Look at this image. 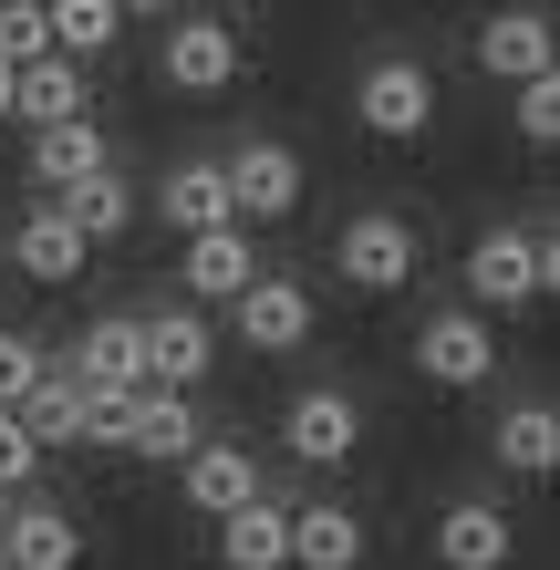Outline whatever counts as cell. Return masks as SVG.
<instances>
[{
	"instance_id": "5",
	"label": "cell",
	"mask_w": 560,
	"mask_h": 570,
	"mask_svg": "<svg viewBox=\"0 0 560 570\" xmlns=\"http://www.w3.org/2000/svg\"><path fill=\"white\" fill-rule=\"evenodd\" d=\"M415 374L436 394H468L499 374V332H488V312H425L415 322Z\"/></svg>"
},
{
	"instance_id": "18",
	"label": "cell",
	"mask_w": 560,
	"mask_h": 570,
	"mask_svg": "<svg viewBox=\"0 0 560 570\" xmlns=\"http://www.w3.org/2000/svg\"><path fill=\"white\" fill-rule=\"evenodd\" d=\"M259 271V249H249V228L239 218H218V228H197L187 239V259H177V281H187V301H228Z\"/></svg>"
},
{
	"instance_id": "20",
	"label": "cell",
	"mask_w": 560,
	"mask_h": 570,
	"mask_svg": "<svg viewBox=\"0 0 560 570\" xmlns=\"http://www.w3.org/2000/svg\"><path fill=\"white\" fill-rule=\"evenodd\" d=\"M291 570H364V519L333 509V498L291 509Z\"/></svg>"
},
{
	"instance_id": "24",
	"label": "cell",
	"mask_w": 560,
	"mask_h": 570,
	"mask_svg": "<svg viewBox=\"0 0 560 570\" xmlns=\"http://www.w3.org/2000/svg\"><path fill=\"white\" fill-rule=\"evenodd\" d=\"M62 218L83 228V249H105V239H125V228H136V187H125L115 166H94V177L62 187Z\"/></svg>"
},
{
	"instance_id": "32",
	"label": "cell",
	"mask_w": 560,
	"mask_h": 570,
	"mask_svg": "<svg viewBox=\"0 0 560 570\" xmlns=\"http://www.w3.org/2000/svg\"><path fill=\"white\" fill-rule=\"evenodd\" d=\"M115 11H125V21H167V0H115Z\"/></svg>"
},
{
	"instance_id": "28",
	"label": "cell",
	"mask_w": 560,
	"mask_h": 570,
	"mask_svg": "<svg viewBox=\"0 0 560 570\" xmlns=\"http://www.w3.org/2000/svg\"><path fill=\"white\" fill-rule=\"evenodd\" d=\"M42 456H52V446H42V435H31L11 405H0V488H11V498H21V488H42Z\"/></svg>"
},
{
	"instance_id": "29",
	"label": "cell",
	"mask_w": 560,
	"mask_h": 570,
	"mask_svg": "<svg viewBox=\"0 0 560 570\" xmlns=\"http://www.w3.org/2000/svg\"><path fill=\"white\" fill-rule=\"evenodd\" d=\"M125 405H136V384H83V435L94 446H125Z\"/></svg>"
},
{
	"instance_id": "27",
	"label": "cell",
	"mask_w": 560,
	"mask_h": 570,
	"mask_svg": "<svg viewBox=\"0 0 560 570\" xmlns=\"http://www.w3.org/2000/svg\"><path fill=\"white\" fill-rule=\"evenodd\" d=\"M519 105H509V125H519V146L530 156H550L560 146V73H530V83H509Z\"/></svg>"
},
{
	"instance_id": "22",
	"label": "cell",
	"mask_w": 560,
	"mask_h": 570,
	"mask_svg": "<svg viewBox=\"0 0 560 570\" xmlns=\"http://www.w3.org/2000/svg\"><path fill=\"white\" fill-rule=\"evenodd\" d=\"M73 374H83V384H146V332H136V312H105V322H83V343H73Z\"/></svg>"
},
{
	"instance_id": "25",
	"label": "cell",
	"mask_w": 560,
	"mask_h": 570,
	"mask_svg": "<svg viewBox=\"0 0 560 570\" xmlns=\"http://www.w3.org/2000/svg\"><path fill=\"white\" fill-rule=\"evenodd\" d=\"M11 415L42 435V446H73V435H83V374H73V363H42V374H31V394H21Z\"/></svg>"
},
{
	"instance_id": "35",
	"label": "cell",
	"mask_w": 560,
	"mask_h": 570,
	"mask_svg": "<svg viewBox=\"0 0 560 570\" xmlns=\"http://www.w3.org/2000/svg\"><path fill=\"white\" fill-rule=\"evenodd\" d=\"M31 11H42V0H31Z\"/></svg>"
},
{
	"instance_id": "23",
	"label": "cell",
	"mask_w": 560,
	"mask_h": 570,
	"mask_svg": "<svg viewBox=\"0 0 560 570\" xmlns=\"http://www.w3.org/2000/svg\"><path fill=\"white\" fill-rule=\"evenodd\" d=\"M488 446H499L509 478H550V466H560V415L540 405V394H519V405L499 415V435H488Z\"/></svg>"
},
{
	"instance_id": "13",
	"label": "cell",
	"mask_w": 560,
	"mask_h": 570,
	"mask_svg": "<svg viewBox=\"0 0 560 570\" xmlns=\"http://www.w3.org/2000/svg\"><path fill=\"white\" fill-rule=\"evenodd\" d=\"M94 166H115V146H105V125H94V115L31 125V187H42V197H62L73 177H94Z\"/></svg>"
},
{
	"instance_id": "16",
	"label": "cell",
	"mask_w": 560,
	"mask_h": 570,
	"mask_svg": "<svg viewBox=\"0 0 560 570\" xmlns=\"http://www.w3.org/2000/svg\"><path fill=\"white\" fill-rule=\"evenodd\" d=\"M218 560L228 570H291V509H281L271 488L239 498V509L218 519Z\"/></svg>"
},
{
	"instance_id": "3",
	"label": "cell",
	"mask_w": 560,
	"mask_h": 570,
	"mask_svg": "<svg viewBox=\"0 0 560 570\" xmlns=\"http://www.w3.org/2000/svg\"><path fill=\"white\" fill-rule=\"evenodd\" d=\"M353 115H364V136H384V146L436 136V73H425L415 52H384V62H364V83H353Z\"/></svg>"
},
{
	"instance_id": "7",
	"label": "cell",
	"mask_w": 560,
	"mask_h": 570,
	"mask_svg": "<svg viewBox=\"0 0 560 570\" xmlns=\"http://www.w3.org/2000/svg\"><path fill=\"white\" fill-rule=\"evenodd\" d=\"M228 332H239L249 353H302L312 343V291L281 281V271H249L239 291H228Z\"/></svg>"
},
{
	"instance_id": "34",
	"label": "cell",
	"mask_w": 560,
	"mask_h": 570,
	"mask_svg": "<svg viewBox=\"0 0 560 570\" xmlns=\"http://www.w3.org/2000/svg\"><path fill=\"white\" fill-rule=\"evenodd\" d=\"M0 509H11V488H0Z\"/></svg>"
},
{
	"instance_id": "1",
	"label": "cell",
	"mask_w": 560,
	"mask_h": 570,
	"mask_svg": "<svg viewBox=\"0 0 560 570\" xmlns=\"http://www.w3.org/2000/svg\"><path fill=\"white\" fill-rule=\"evenodd\" d=\"M550 281H560L550 218H530V228H478V239H468V312H530V301H550Z\"/></svg>"
},
{
	"instance_id": "17",
	"label": "cell",
	"mask_w": 560,
	"mask_h": 570,
	"mask_svg": "<svg viewBox=\"0 0 560 570\" xmlns=\"http://www.w3.org/2000/svg\"><path fill=\"white\" fill-rule=\"evenodd\" d=\"M478 73H488V83L550 73V21H540V11H488V21H478Z\"/></svg>"
},
{
	"instance_id": "15",
	"label": "cell",
	"mask_w": 560,
	"mask_h": 570,
	"mask_svg": "<svg viewBox=\"0 0 560 570\" xmlns=\"http://www.w3.org/2000/svg\"><path fill=\"white\" fill-rule=\"evenodd\" d=\"M177 466H187V509H197V519H228L239 498H259V488H271L249 446H208V435H197V446H187Z\"/></svg>"
},
{
	"instance_id": "6",
	"label": "cell",
	"mask_w": 560,
	"mask_h": 570,
	"mask_svg": "<svg viewBox=\"0 0 560 570\" xmlns=\"http://www.w3.org/2000/svg\"><path fill=\"white\" fill-rule=\"evenodd\" d=\"M228 208H239V228H281L291 208H302V156H291L281 136H249V146H228Z\"/></svg>"
},
{
	"instance_id": "30",
	"label": "cell",
	"mask_w": 560,
	"mask_h": 570,
	"mask_svg": "<svg viewBox=\"0 0 560 570\" xmlns=\"http://www.w3.org/2000/svg\"><path fill=\"white\" fill-rule=\"evenodd\" d=\"M31 52H52V31L31 0H0V62H31Z\"/></svg>"
},
{
	"instance_id": "21",
	"label": "cell",
	"mask_w": 560,
	"mask_h": 570,
	"mask_svg": "<svg viewBox=\"0 0 560 570\" xmlns=\"http://www.w3.org/2000/svg\"><path fill=\"white\" fill-rule=\"evenodd\" d=\"M156 208H167V228H177V239H197V228H218V218H239V208H228V166H218V156H187V166H167Z\"/></svg>"
},
{
	"instance_id": "4",
	"label": "cell",
	"mask_w": 560,
	"mask_h": 570,
	"mask_svg": "<svg viewBox=\"0 0 560 570\" xmlns=\"http://www.w3.org/2000/svg\"><path fill=\"white\" fill-rule=\"evenodd\" d=\"M156 83L167 94H228L239 83V31L218 11H167V31H156Z\"/></svg>"
},
{
	"instance_id": "9",
	"label": "cell",
	"mask_w": 560,
	"mask_h": 570,
	"mask_svg": "<svg viewBox=\"0 0 560 570\" xmlns=\"http://www.w3.org/2000/svg\"><path fill=\"white\" fill-rule=\"evenodd\" d=\"M136 332H146V384H197L218 353L208 301H156V312H136Z\"/></svg>"
},
{
	"instance_id": "11",
	"label": "cell",
	"mask_w": 560,
	"mask_h": 570,
	"mask_svg": "<svg viewBox=\"0 0 560 570\" xmlns=\"http://www.w3.org/2000/svg\"><path fill=\"white\" fill-rule=\"evenodd\" d=\"M197 394L187 384H136V405H125V456H156V466H177L197 446Z\"/></svg>"
},
{
	"instance_id": "14",
	"label": "cell",
	"mask_w": 560,
	"mask_h": 570,
	"mask_svg": "<svg viewBox=\"0 0 560 570\" xmlns=\"http://www.w3.org/2000/svg\"><path fill=\"white\" fill-rule=\"evenodd\" d=\"M11 259H21V281H42V291L83 281V228L62 218V197H42V208H21V228H11Z\"/></svg>"
},
{
	"instance_id": "36",
	"label": "cell",
	"mask_w": 560,
	"mask_h": 570,
	"mask_svg": "<svg viewBox=\"0 0 560 570\" xmlns=\"http://www.w3.org/2000/svg\"><path fill=\"white\" fill-rule=\"evenodd\" d=\"M0 570H11V560H0Z\"/></svg>"
},
{
	"instance_id": "19",
	"label": "cell",
	"mask_w": 560,
	"mask_h": 570,
	"mask_svg": "<svg viewBox=\"0 0 560 570\" xmlns=\"http://www.w3.org/2000/svg\"><path fill=\"white\" fill-rule=\"evenodd\" d=\"M11 115H21V125L94 115V105H83V62H73V52H31V62H11Z\"/></svg>"
},
{
	"instance_id": "8",
	"label": "cell",
	"mask_w": 560,
	"mask_h": 570,
	"mask_svg": "<svg viewBox=\"0 0 560 570\" xmlns=\"http://www.w3.org/2000/svg\"><path fill=\"white\" fill-rule=\"evenodd\" d=\"M281 446L302 456V466H353V456H364V405H353L343 384H312V394H291V415H281Z\"/></svg>"
},
{
	"instance_id": "33",
	"label": "cell",
	"mask_w": 560,
	"mask_h": 570,
	"mask_svg": "<svg viewBox=\"0 0 560 570\" xmlns=\"http://www.w3.org/2000/svg\"><path fill=\"white\" fill-rule=\"evenodd\" d=\"M0 115H11V62H0Z\"/></svg>"
},
{
	"instance_id": "31",
	"label": "cell",
	"mask_w": 560,
	"mask_h": 570,
	"mask_svg": "<svg viewBox=\"0 0 560 570\" xmlns=\"http://www.w3.org/2000/svg\"><path fill=\"white\" fill-rule=\"evenodd\" d=\"M31 374H42V343H31V332H0V405H21Z\"/></svg>"
},
{
	"instance_id": "26",
	"label": "cell",
	"mask_w": 560,
	"mask_h": 570,
	"mask_svg": "<svg viewBox=\"0 0 560 570\" xmlns=\"http://www.w3.org/2000/svg\"><path fill=\"white\" fill-rule=\"evenodd\" d=\"M42 31H52V52H73V62H94V52H115V31H125V11H115V0H42Z\"/></svg>"
},
{
	"instance_id": "2",
	"label": "cell",
	"mask_w": 560,
	"mask_h": 570,
	"mask_svg": "<svg viewBox=\"0 0 560 570\" xmlns=\"http://www.w3.org/2000/svg\"><path fill=\"white\" fill-rule=\"evenodd\" d=\"M333 271L353 281V291H405L415 271H425V239H415V218L405 208H353L343 218V239H333Z\"/></svg>"
},
{
	"instance_id": "10",
	"label": "cell",
	"mask_w": 560,
	"mask_h": 570,
	"mask_svg": "<svg viewBox=\"0 0 560 570\" xmlns=\"http://www.w3.org/2000/svg\"><path fill=\"white\" fill-rule=\"evenodd\" d=\"M0 560L11 570H83V519L21 488L11 509H0Z\"/></svg>"
},
{
	"instance_id": "12",
	"label": "cell",
	"mask_w": 560,
	"mask_h": 570,
	"mask_svg": "<svg viewBox=\"0 0 560 570\" xmlns=\"http://www.w3.org/2000/svg\"><path fill=\"white\" fill-rule=\"evenodd\" d=\"M436 560H446V570H509V560H519L509 509H499V498H456V509L436 519Z\"/></svg>"
}]
</instances>
